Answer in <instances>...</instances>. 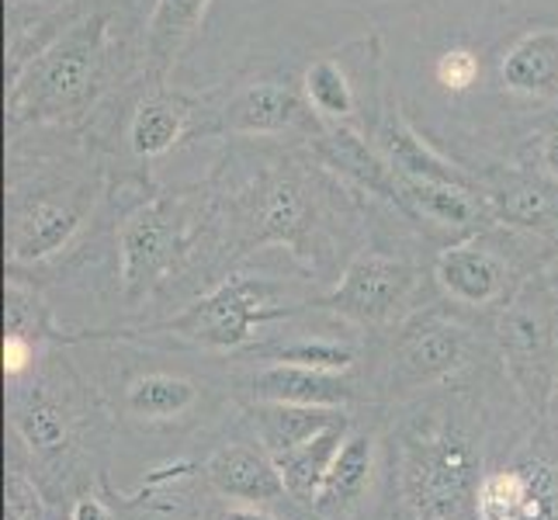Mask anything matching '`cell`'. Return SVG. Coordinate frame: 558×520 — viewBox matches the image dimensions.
<instances>
[{"mask_svg":"<svg viewBox=\"0 0 558 520\" xmlns=\"http://www.w3.org/2000/svg\"><path fill=\"white\" fill-rule=\"evenodd\" d=\"M499 340H504V351L510 354V361L517 368L534 372V382L545 385V364H548V351H551V330L542 319V313L527 310V305H510L499 319Z\"/></svg>","mask_w":558,"mask_h":520,"instance_id":"cell-22","label":"cell"},{"mask_svg":"<svg viewBox=\"0 0 558 520\" xmlns=\"http://www.w3.org/2000/svg\"><path fill=\"white\" fill-rule=\"evenodd\" d=\"M122 250V288L129 299H143L178 250V226L163 202H149L136 208L119 229Z\"/></svg>","mask_w":558,"mask_h":520,"instance_id":"cell-6","label":"cell"},{"mask_svg":"<svg viewBox=\"0 0 558 520\" xmlns=\"http://www.w3.org/2000/svg\"><path fill=\"white\" fill-rule=\"evenodd\" d=\"M302 122V101L281 84H254L226 108V125L240 136H281Z\"/></svg>","mask_w":558,"mask_h":520,"instance_id":"cell-16","label":"cell"},{"mask_svg":"<svg viewBox=\"0 0 558 520\" xmlns=\"http://www.w3.org/2000/svg\"><path fill=\"white\" fill-rule=\"evenodd\" d=\"M208 483L222 496L246 499V504H275V499L288 496L275 458L246 445H229L211 458Z\"/></svg>","mask_w":558,"mask_h":520,"instance_id":"cell-12","label":"cell"},{"mask_svg":"<svg viewBox=\"0 0 558 520\" xmlns=\"http://www.w3.org/2000/svg\"><path fill=\"white\" fill-rule=\"evenodd\" d=\"M499 84L521 98H558V28H531L499 56Z\"/></svg>","mask_w":558,"mask_h":520,"instance_id":"cell-10","label":"cell"},{"mask_svg":"<svg viewBox=\"0 0 558 520\" xmlns=\"http://www.w3.org/2000/svg\"><path fill=\"white\" fill-rule=\"evenodd\" d=\"M292 313L284 302V288L267 278H229L216 292L198 299L187 313L163 323V330L191 343L229 351L254 337L260 323H271Z\"/></svg>","mask_w":558,"mask_h":520,"instance_id":"cell-2","label":"cell"},{"mask_svg":"<svg viewBox=\"0 0 558 520\" xmlns=\"http://www.w3.org/2000/svg\"><path fill=\"white\" fill-rule=\"evenodd\" d=\"M14 431L32 451H60L70 437L63 410L49 399H32L14 413Z\"/></svg>","mask_w":558,"mask_h":520,"instance_id":"cell-26","label":"cell"},{"mask_svg":"<svg viewBox=\"0 0 558 520\" xmlns=\"http://www.w3.org/2000/svg\"><path fill=\"white\" fill-rule=\"evenodd\" d=\"M101 28V22H98ZM98 28L90 32V25L76 28L73 35L60 38L56 46H49L43 56H35V63L25 70L22 81L11 90V108L17 114L25 111H56L66 108L73 101H81L90 90V81L98 76L101 63V43Z\"/></svg>","mask_w":558,"mask_h":520,"instance_id":"cell-3","label":"cell"},{"mask_svg":"<svg viewBox=\"0 0 558 520\" xmlns=\"http://www.w3.org/2000/svg\"><path fill=\"white\" fill-rule=\"evenodd\" d=\"M545 285L551 288V295L558 299V261L548 264V271H545Z\"/></svg>","mask_w":558,"mask_h":520,"instance_id":"cell-36","label":"cell"},{"mask_svg":"<svg viewBox=\"0 0 558 520\" xmlns=\"http://www.w3.org/2000/svg\"><path fill=\"white\" fill-rule=\"evenodd\" d=\"M402 208L437 226L461 229L478 219V202L472 198L469 184L445 181H402Z\"/></svg>","mask_w":558,"mask_h":520,"instance_id":"cell-20","label":"cell"},{"mask_svg":"<svg viewBox=\"0 0 558 520\" xmlns=\"http://www.w3.org/2000/svg\"><path fill=\"white\" fill-rule=\"evenodd\" d=\"M32 361H35L32 340L22 337V334H8V337H4V372L14 378V375L28 372V368H32Z\"/></svg>","mask_w":558,"mask_h":520,"instance_id":"cell-32","label":"cell"},{"mask_svg":"<svg viewBox=\"0 0 558 520\" xmlns=\"http://www.w3.org/2000/svg\"><path fill=\"white\" fill-rule=\"evenodd\" d=\"M264 358H271L275 364H302V368L343 372V368H351L354 351L330 340H295V343L271 347V351H264Z\"/></svg>","mask_w":558,"mask_h":520,"instance_id":"cell-27","label":"cell"},{"mask_svg":"<svg viewBox=\"0 0 558 520\" xmlns=\"http://www.w3.org/2000/svg\"><path fill=\"white\" fill-rule=\"evenodd\" d=\"M198 399V389L181 375H143L129 385V413L143 420H174L191 402Z\"/></svg>","mask_w":558,"mask_h":520,"instance_id":"cell-23","label":"cell"},{"mask_svg":"<svg viewBox=\"0 0 558 520\" xmlns=\"http://www.w3.org/2000/svg\"><path fill=\"white\" fill-rule=\"evenodd\" d=\"M434 275L440 288L461 305H489L504 295L507 285L504 261L478 243H458L440 250L434 261Z\"/></svg>","mask_w":558,"mask_h":520,"instance_id":"cell-9","label":"cell"},{"mask_svg":"<svg viewBox=\"0 0 558 520\" xmlns=\"http://www.w3.org/2000/svg\"><path fill=\"white\" fill-rule=\"evenodd\" d=\"M260 219H264V237L267 240H292L302 219H305V202H302V191L295 184H275L267 191V202L260 208Z\"/></svg>","mask_w":558,"mask_h":520,"instance_id":"cell-28","label":"cell"},{"mask_svg":"<svg viewBox=\"0 0 558 520\" xmlns=\"http://www.w3.org/2000/svg\"><path fill=\"white\" fill-rule=\"evenodd\" d=\"M35 319V302L25 288L8 285V295H4V323H8V334H22L28 337V323Z\"/></svg>","mask_w":558,"mask_h":520,"instance_id":"cell-31","label":"cell"},{"mask_svg":"<svg viewBox=\"0 0 558 520\" xmlns=\"http://www.w3.org/2000/svg\"><path fill=\"white\" fill-rule=\"evenodd\" d=\"M542 167L551 181H558V129H551L542 143Z\"/></svg>","mask_w":558,"mask_h":520,"instance_id":"cell-34","label":"cell"},{"mask_svg":"<svg viewBox=\"0 0 558 520\" xmlns=\"http://www.w3.org/2000/svg\"><path fill=\"white\" fill-rule=\"evenodd\" d=\"M475 520H558L555 472L537 458L496 469L475 486Z\"/></svg>","mask_w":558,"mask_h":520,"instance_id":"cell-5","label":"cell"},{"mask_svg":"<svg viewBox=\"0 0 558 520\" xmlns=\"http://www.w3.org/2000/svg\"><path fill=\"white\" fill-rule=\"evenodd\" d=\"M211 0H157L153 17L146 25V49L160 70L178 60V52L195 35Z\"/></svg>","mask_w":558,"mask_h":520,"instance_id":"cell-21","label":"cell"},{"mask_svg":"<svg viewBox=\"0 0 558 520\" xmlns=\"http://www.w3.org/2000/svg\"><path fill=\"white\" fill-rule=\"evenodd\" d=\"M76 211L56 202H35L11 229V261H43L63 250L76 233Z\"/></svg>","mask_w":558,"mask_h":520,"instance_id":"cell-18","label":"cell"},{"mask_svg":"<svg viewBox=\"0 0 558 520\" xmlns=\"http://www.w3.org/2000/svg\"><path fill=\"white\" fill-rule=\"evenodd\" d=\"M372 472H375V440L368 434H348V440H343L333 458L330 472L323 479L316 510L319 513H348L351 507H357L372 486Z\"/></svg>","mask_w":558,"mask_h":520,"instance_id":"cell-17","label":"cell"},{"mask_svg":"<svg viewBox=\"0 0 558 520\" xmlns=\"http://www.w3.org/2000/svg\"><path fill=\"white\" fill-rule=\"evenodd\" d=\"M475 451L451 423H413L399 448V499L410 520H461L475 499Z\"/></svg>","mask_w":558,"mask_h":520,"instance_id":"cell-1","label":"cell"},{"mask_svg":"<svg viewBox=\"0 0 558 520\" xmlns=\"http://www.w3.org/2000/svg\"><path fill=\"white\" fill-rule=\"evenodd\" d=\"M413 281L416 275L410 264L364 250L348 264L326 305L354 323H389L399 313V305L410 299Z\"/></svg>","mask_w":558,"mask_h":520,"instance_id":"cell-4","label":"cell"},{"mask_svg":"<svg viewBox=\"0 0 558 520\" xmlns=\"http://www.w3.org/2000/svg\"><path fill=\"white\" fill-rule=\"evenodd\" d=\"M434 76H437V84L445 87V90H469L478 81V60H475V52L472 49H461V46L440 52L437 63H434Z\"/></svg>","mask_w":558,"mask_h":520,"instance_id":"cell-29","label":"cell"},{"mask_svg":"<svg viewBox=\"0 0 558 520\" xmlns=\"http://www.w3.org/2000/svg\"><path fill=\"white\" fill-rule=\"evenodd\" d=\"M493 202L499 219L521 229H558V181H542V178H510L499 181L493 191Z\"/></svg>","mask_w":558,"mask_h":520,"instance_id":"cell-19","label":"cell"},{"mask_svg":"<svg viewBox=\"0 0 558 520\" xmlns=\"http://www.w3.org/2000/svg\"><path fill=\"white\" fill-rule=\"evenodd\" d=\"M70 520H111V513H108V507L101 504L98 496H81L76 499V507H73V517Z\"/></svg>","mask_w":558,"mask_h":520,"instance_id":"cell-33","label":"cell"},{"mask_svg":"<svg viewBox=\"0 0 558 520\" xmlns=\"http://www.w3.org/2000/svg\"><path fill=\"white\" fill-rule=\"evenodd\" d=\"M181 136H184V111L163 98L143 101L136 108V114H132L129 140H132V149L146 160L163 157L167 149H174V143Z\"/></svg>","mask_w":558,"mask_h":520,"instance_id":"cell-24","label":"cell"},{"mask_svg":"<svg viewBox=\"0 0 558 520\" xmlns=\"http://www.w3.org/2000/svg\"><path fill=\"white\" fill-rule=\"evenodd\" d=\"M8 520H43V504H38V493L28 486V479L25 475H17L11 472L8 475Z\"/></svg>","mask_w":558,"mask_h":520,"instance_id":"cell-30","label":"cell"},{"mask_svg":"<svg viewBox=\"0 0 558 520\" xmlns=\"http://www.w3.org/2000/svg\"><path fill=\"white\" fill-rule=\"evenodd\" d=\"M343 440H348V420L333 423L330 431H323L319 437L305 440V445H299L292 451L271 455L278 472H281L284 493L292 496L295 504L316 507L319 489H323V479H326V472H330V465H333V458H337Z\"/></svg>","mask_w":558,"mask_h":520,"instance_id":"cell-15","label":"cell"},{"mask_svg":"<svg viewBox=\"0 0 558 520\" xmlns=\"http://www.w3.org/2000/svg\"><path fill=\"white\" fill-rule=\"evenodd\" d=\"M254 431L260 437V445L267 455H284L305 440L319 437L323 431H330L333 423L348 420L340 407H299V402H264L257 399L254 413Z\"/></svg>","mask_w":558,"mask_h":520,"instance_id":"cell-13","label":"cell"},{"mask_svg":"<svg viewBox=\"0 0 558 520\" xmlns=\"http://www.w3.org/2000/svg\"><path fill=\"white\" fill-rule=\"evenodd\" d=\"M465 361V330L454 323H445L437 316H423L399 340L396 368H392V389L399 385L402 392L420 389L448 378Z\"/></svg>","mask_w":558,"mask_h":520,"instance_id":"cell-7","label":"cell"},{"mask_svg":"<svg viewBox=\"0 0 558 520\" xmlns=\"http://www.w3.org/2000/svg\"><path fill=\"white\" fill-rule=\"evenodd\" d=\"M305 94L323 119H348L354 111V87L337 60H316L305 70Z\"/></svg>","mask_w":558,"mask_h":520,"instance_id":"cell-25","label":"cell"},{"mask_svg":"<svg viewBox=\"0 0 558 520\" xmlns=\"http://www.w3.org/2000/svg\"><path fill=\"white\" fill-rule=\"evenodd\" d=\"M316 153L323 157L326 167H333L357 188H368L372 195L402 208V178L392 170V164L381 157V149L368 146L357 132L343 129V125L326 129L323 140L316 143Z\"/></svg>","mask_w":558,"mask_h":520,"instance_id":"cell-8","label":"cell"},{"mask_svg":"<svg viewBox=\"0 0 558 520\" xmlns=\"http://www.w3.org/2000/svg\"><path fill=\"white\" fill-rule=\"evenodd\" d=\"M254 396L264 402H299V407H348L354 389L340 372L271 361L254 375Z\"/></svg>","mask_w":558,"mask_h":520,"instance_id":"cell-11","label":"cell"},{"mask_svg":"<svg viewBox=\"0 0 558 520\" xmlns=\"http://www.w3.org/2000/svg\"><path fill=\"white\" fill-rule=\"evenodd\" d=\"M375 146L381 149V157L392 164V170L402 181H445V184H469L465 173H461L454 164H448L440 153H434L427 143H423L416 132L399 119V114H389L378 125Z\"/></svg>","mask_w":558,"mask_h":520,"instance_id":"cell-14","label":"cell"},{"mask_svg":"<svg viewBox=\"0 0 558 520\" xmlns=\"http://www.w3.org/2000/svg\"><path fill=\"white\" fill-rule=\"evenodd\" d=\"M222 520H271V517L260 513V510H229Z\"/></svg>","mask_w":558,"mask_h":520,"instance_id":"cell-35","label":"cell"}]
</instances>
